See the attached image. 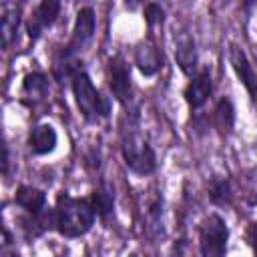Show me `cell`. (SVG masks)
I'll return each mask as SVG.
<instances>
[{
	"label": "cell",
	"mask_w": 257,
	"mask_h": 257,
	"mask_svg": "<svg viewBox=\"0 0 257 257\" xmlns=\"http://www.w3.org/2000/svg\"><path fill=\"white\" fill-rule=\"evenodd\" d=\"M120 153L126 169L139 177L153 175L157 169V155L149 141L139 128V114L135 110L126 112L120 128Z\"/></svg>",
	"instance_id": "obj_1"
},
{
	"label": "cell",
	"mask_w": 257,
	"mask_h": 257,
	"mask_svg": "<svg viewBox=\"0 0 257 257\" xmlns=\"http://www.w3.org/2000/svg\"><path fill=\"white\" fill-rule=\"evenodd\" d=\"M54 215H56V231L68 239L88 233L96 217L88 199H78L68 193L58 195L54 205Z\"/></svg>",
	"instance_id": "obj_2"
},
{
	"label": "cell",
	"mask_w": 257,
	"mask_h": 257,
	"mask_svg": "<svg viewBox=\"0 0 257 257\" xmlns=\"http://www.w3.org/2000/svg\"><path fill=\"white\" fill-rule=\"evenodd\" d=\"M72 94H74L76 106H78L80 114L84 116V120L96 122L110 114V100L96 90L94 82L90 80V76L84 70H80L72 76Z\"/></svg>",
	"instance_id": "obj_3"
},
{
	"label": "cell",
	"mask_w": 257,
	"mask_h": 257,
	"mask_svg": "<svg viewBox=\"0 0 257 257\" xmlns=\"http://www.w3.org/2000/svg\"><path fill=\"white\" fill-rule=\"evenodd\" d=\"M229 241V227L219 213H209L199 227L201 257H225Z\"/></svg>",
	"instance_id": "obj_4"
},
{
	"label": "cell",
	"mask_w": 257,
	"mask_h": 257,
	"mask_svg": "<svg viewBox=\"0 0 257 257\" xmlns=\"http://www.w3.org/2000/svg\"><path fill=\"white\" fill-rule=\"evenodd\" d=\"M94 30H96V14H94L92 6L80 8L78 14H76V20H74V26H72L70 40H68V44L64 46L60 58H70V60L78 58L80 52L92 42Z\"/></svg>",
	"instance_id": "obj_5"
},
{
	"label": "cell",
	"mask_w": 257,
	"mask_h": 257,
	"mask_svg": "<svg viewBox=\"0 0 257 257\" xmlns=\"http://www.w3.org/2000/svg\"><path fill=\"white\" fill-rule=\"evenodd\" d=\"M108 86L112 96L122 104L128 106L133 100V84H131V68L120 54H114L108 60Z\"/></svg>",
	"instance_id": "obj_6"
},
{
	"label": "cell",
	"mask_w": 257,
	"mask_h": 257,
	"mask_svg": "<svg viewBox=\"0 0 257 257\" xmlns=\"http://www.w3.org/2000/svg\"><path fill=\"white\" fill-rule=\"evenodd\" d=\"M60 8L62 4L58 0H42L30 14L28 22H26V32H28V38L30 40H38L40 34L54 24L56 16L60 14Z\"/></svg>",
	"instance_id": "obj_7"
},
{
	"label": "cell",
	"mask_w": 257,
	"mask_h": 257,
	"mask_svg": "<svg viewBox=\"0 0 257 257\" xmlns=\"http://www.w3.org/2000/svg\"><path fill=\"white\" fill-rule=\"evenodd\" d=\"M211 92H213V78H211V70L205 66V68H201L189 80V84L185 86V92L183 94H185V100H187L189 108L191 110H197V108H201L209 100Z\"/></svg>",
	"instance_id": "obj_8"
},
{
	"label": "cell",
	"mask_w": 257,
	"mask_h": 257,
	"mask_svg": "<svg viewBox=\"0 0 257 257\" xmlns=\"http://www.w3.org/2000/svg\"><path fill=\"white\" fill-rule=\"evenodd\" d=\"M175 60L183 74L193 78L199 72V56H197V44L195 38L189 32H181L175 38Z\"/></svg>",
	"instance_id": "obj_9"
},
{
	"label": "cell",
	"mask_w": 257,
	"mask_h": 257,
	"mask_svg": "<svg viewBox=\"0 0 257 257\" xmlns=\"http://www.w3.org/2000/svg\"><path fill=\"white\" fill-rule=\"evenodd\" d=\"M229 62L237 74V78L241 80V84L247 88V92L251 94L253 100H257V74L247 58V54L243 52V48L239 46H231L229 48Z\"/></svg>",
	"instance_id": "obj_10"
},
{
	"label": "cell",
	"mask_w": 257,
	"mask_h": 257,
	"mask_svg": "<svg viewBox=\"0 0 257 257\" xmlns=\"http://www.w3.org/2000/svg\"><path fill=\"white\" fill-rule=\"evenodd\" d=\"M56 143H58V135L54 126L48 122L36 124L28 135V149L32 155H38V157L52 153L56 149Z\"/></svg>",
	"instance_id": "obj_11"
},
{
	"label": "cell",
	"mask_w": 257,
	"mask_h": 257,
	"mask_svg": "<svg viewBox=\"0 0 257 257\" xmlns=\"http://www.w3.org/2000/svg\"><path fill=\"white\" fill-rule=\"evenodd\" d=\"M14 203L28 215H40L46 209V193L32 185H20L14 193Z\"/></svg>",
	"instance_id": "obj_12"
},
{
	"label": "cell",
	"mask_w": 257,
	"mask_h": 257,
	"mask_svg": "<svg viewBox=\"0 0 257 257\" xmlns=\"http://www.w3.org/2000/svg\"><path fill=\"white\" fill-rule=\"evenodd\" d=\"M48 94V76L44 72H28L22 80L20 96L26 104H36Z\"/></svg>",
	"instance_id": "obj_13"
},
{
	"label": "cell",
	"mask_w": 257,
	"mask_h": 257,
	"mask_svg": "<svg viewBox=\"0 0 257 257\" xmlns=\"http://www.w3.org/2000/svg\"><path fill=\"white\" fill-rule=\"evenodd\" d=\"M135 64L145 76H153L163 66V56L159 54V48L151 42H141L135 48Z\"/></svg>",
	"instance_id": "obj_14"
},
{
	"label": "cell",
	"mask_w": 257,
	"mask_h": 257,
	"mask_svg": "<svg viewBox=\"0 0 257 257\" xmlns=\"http://www.w3.org/2000/svg\"><path fill=\"white\" fill-rule=\"evenodd\" d=\"M88 201H90L96 217L108 219L112 215V211H114V189H112V185L106 183V181H100L96 185V189L92 191Z\"/></svg>",
	"instance_id": "obj_15"
},
{
	"label": "cell",
	"mask_w": 257,
	"mask_h": 257,
	"mask_svg": "<svg viewBox=\"0 0 257 257\" xmlns=\"http://www.w3.org/2000/svg\"><path fill=\"white\" fill-rule=\"evenodd\" d=\"M0 36H2V46L10 48L12 42L16 40L18 26H20V8L16 4H2V14H0Z\"/></svg>",
	"instance_id": "obj_16"
},
{
	"label": "cell",
	"mask_w": 257,
	"mask_h": 257,
	"mask_svg": "<svg viewBox=\"0 0 257 257\" xmlns=\"http://www.w3.org/2000/svg\"><path fill=\"white\" fill-rule=\"evenodd\" d=\"M213 126L221 137H229L233 133L235 126V106L231 102V98L223 96L217 100L215 108H213Z\"/></svg>",
	"instance_id": "obj_17"
},
{
	"label": "cell",
	"mask_w": 257,
	"mask_h": 257,
	"mask_svg": "<svg viewBox=\"0 0 257 257\" xmlns=\"http://www.w3.org/2000/svg\"><path fill=\"white\" fill-rule=\"evenodd\" d=\"M207 197L217 207H229L233 203V187L227 177H213L207 183Z\"/></svg>",
	"instance_id": "obj_18"
},
{
	"label": "cell",
	"mask_w": 257,
	"mask_h": 257,
	"mask_svg": "<svg viewBox=\"0 0 257 257\" xmlns=\"http://www.w3.org/2000/svg\"><path fill=\"white\" fill-rule=\"evenodd\" d=\"M147 229L153 239L163 237V199L155 197L147 209Z\"/></svg>",
	"instance_id": "obj_19"
},
{
	"label": "cell",
	"mask_w": 257,
	"mask_h": 257,
	"mask_svg": "<svg viewBox=\"0 0 257 257\" xmlns=\"http://www.w3.org/2000/svg\"><path fill=\"white\" fill-rule=\"evenodd\" d=\"M145 22L149 26V30H153L155 26L163 24L165 22V8L157 2H149L145 6Z\"/></svg>",
	"instance_id": "obj_20"
},
{
	"label": "cell",
	"mask_w": 257,
	"mask_h": 257,
	"mask_svg": "<svg viewBox=\"0 0 257 257\" xmlns=\"http://www.w3.org/2000/svg\"><path fill=\"white\" fill-rule=\"evenodd\" d=\"M8 165H10V151H8V145L4 143L2 145V173L8 175Z\"/></svg>",
	"instance_id": "obj_21"
},
{
	"label": "cell",
	"mask_w": 257,
	"mask_h": 257,
	"mask_svg": "<svg viewBox=\"0 0 257 257\" xmlns=\"http://www.w3.org/2000/svg\"><path fill=\"white\" fill-rule=\"evenodd\" d=\"M255 249H257V225H255Z\"/></svg>",
	"instance_id": "obj_22"
}]
</instances>
